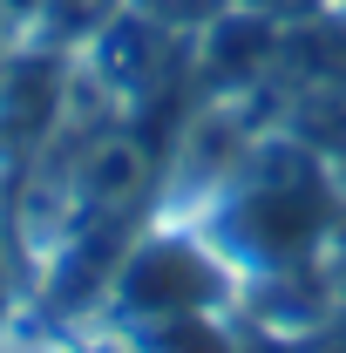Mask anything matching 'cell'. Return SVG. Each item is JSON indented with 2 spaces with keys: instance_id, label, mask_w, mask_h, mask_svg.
Here are the masks:
<instances>
[{
  "instance_id": "obj_1",
  "label": "cell",
  "mask_w": 346,
  "mask_h": 353,
  "mask_svg": "<svg viewBox=\"0 0 346 353\" xmlns=\"http://www.w3.org/2000/svg\"><path fill=\"white\" fill-rule=\"evenodd\" d=\"M190 224L224 252L238 279H272L326 252V238L346 224V197L326 150L299 143V130H272L211 197L190 204Z\"/></svg>"
},
{
  "instance_id": "obj_2",
  "label": "cell",
  "mask_w": 346,
  "mask_h": 353,
  "mask_svg": "<svg viewBox=\"0 0 346 353\" xmlns=\"http://www.w3.org/2000/svg\"><path fill=\"white\" fill-rule=\"evenodd\" d=\"M238 299V272L224 265L211 238L197 224H156V231H136L123 265H116V285L102 306L116 312V326H156V319H183V312H224Z\"/></svg>"
},
{
  "instance_id": "obj_3",
  "label": "cell",
  "mask_w": 346,
  "mask_h": 353,
  "mask_svg": "<svg viewBox=\"0 0 346 353\" xmlns=\"http://www.w3.org/2000/svg\"><path fill=\"white\" fill-rule=\"evenodd\" d=\"M0 7H7V14H28V21L41 14V0H0Z\"/></svg>"
}]
</instances>
